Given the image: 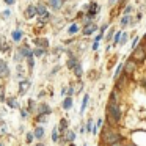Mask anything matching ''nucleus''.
<instances>
[{
	"label": "nucleus",
	"mask_w": 146,
	"mask_h": 146,
	"mask_svg": "<svg viewBox=\"0 0 146 146\" xmlns=\"http://www.w3.org/2000/svg\"><path fill=\"white\" fill-rule=\"evenodd\" d=\"M105 118H107V124L119 129V124L123 123V118H124V110L121 107V102L119 104L107 102V105H105Z\"/></svg>",
	"instance_id": "obj_1"
},
{
	"label": "nucleus",
	"mask_w": 146,
	"mask_h": 146,
	"mask_svg": "<svg viewBox=\"0 0 146 146\" xmlns=\"http://www.w3.org/2000/svg\"><path fill=\"white\" fill-rule=\"evenodd\" d=\"M101 141L104 146H111L118 141H126V138L121 135L118 127H111L110 124L104 123V127L101 129Z\"/></svg>",
	"instance_id": "obj_2"
},
{
	"label": "nucleus",
	"mask_w": 146,
	"mask_h": 146,
	"mask_svg": "<svg viewBox=\"0 0 146 146\" xmlns=\"http://www.w3.org/2000/svg\"><path fill=\"white\" fill-rule=\"evenodd\" d=\"M129 57L132 58L138 66H140V64H145V61H146V41H143V39H141V42H140V44L137 46L132 52H130Z\"/></svg>",
	"instance_id": "obj_3"
},
{
	"label": "nucleus",
	"mask_w": 146,
	"mask_h": 146,
	"mask_svg": "<svg viewBox=\"0 0 146 146\" xmlns=\"http://www.w3.org/2000/svg\"><path fill=\"white\" fill-rule=\"evenodd\" d=\"M137 66H138V64H137V63H135V61H133L130 57H127L126 60H124L123 76H126L127 79L132 80V76H135V72H137Z\"/></svg>",
	"instance_id": "obj_4"
},
{
	"label": "nucleus",
	"mask_w": 146,
	"mask_h": 146,
	"mask_svg": "<svg viewBox=\"0 0 146 146\" xmlns=\"http://www.w3.org/2000/svg\"><path fill=\"white\" fill-rule=\"evenodd\" d=\"M99 32V24L96 22H86V24H82V36L83 38H90V36H94L96 33Z\"/></svg>",
	"instance_id": "obj_5"
},
{
	"label": "nucleus",
	"mask_w": 146,
	"mask_h": 146,
	"mask_svg": "<svg viewBox=\"0 0 146 146\" xmlns=\"http://www.w3.org/2000/svg\"><path fill=\"white\" fill-rule=\"evenodd\" d=\"M24 36H25V32H24V29H22V24L17 22L16 29L11 30L10 39H11V42H13V44H21V42L24 41Z\"/></svg>",
	"instance_id": "obj_6"
},
{
	"label": "nucleus",
	"mask_w": 146,
	"mask_h": 146,
	"mask_svg": "<svg viewBox=\"0 0 146 146\" xmlns=\"http://www.w3.org/2000/svg\"><path fill=\"white\" fill-rule=\"evenodd\" d=\"M46 3H47V8L52 13H60V11H63L66 2L64 0H46Z\"/></svg>",
	"instance_id": "obj_7"
},
{
	"label": "nucleus",
	"mask_w": 146,
	"mask_h": 146,
	"mask_svg": "<svg viewBox=\"0 0 146 146\" xmlns=\"http://www.w3.org/2000/svg\"><path fill=\"white\" fill-rule=\"evenodd\" d=\"M16 50L19 52L21 55H22L24 60H27V58L33 57V47H32V46H30L27 41H22V44H21L19 47L16 49Z\"/></svg>",
	"instance_id": "obj_8"
},
{
	"label": "nucleus",
	"mask_w": 146,
	"mask_h": 146,
	"mask_svg": "<svg viewBox=\"0 0 146 146\" xmlns=\"http://www.w3.org/2000/svg\"><path fill=\"white\" fill-rule=\"evenodd\" d=\"M82 32V25H80L79 21H72L71 24L66 25V35L68 36H77Z\"/></svg>",
	"instance_id": "obj_9"
},
{
	"label": "nucleus",
	"mask_w": 146,
	"mask_h": 146,
	"mask_svg": "<svg viewBox=\"0 0 146 146\" xmlns=\"http://www.w3.org/2000/svg\"><path fill=\"white\" fill-rule=\"evenodd\" d=\"M22 16H24V19L25 21H32V19H36V7H35V3H29L25 8H24V11H22Z\"/></svg>",
	"instance_id": "obj_10"
},
{
	"label": "nucleus",
	"mask_w": 146,
	"mask_h": 146,
	"mask_svg": "<svg viewBox=\"0 0 146 146\" xmlns=\"http://www.w3.org/2000/svg\"><path fill=\"white\" fill-rule=\"evenodd\" d=\"M76 138H77V133H76V130H72V129H68L66 132L61 135V138H60V143H64V145H68V143H74L76 141Z\"/></svg>",
	"instance_id": "obj_11"
},
{
	"label": "nucleus",
	"mask_w": 146,
	"mask_h": 146,
	"mask_svg": "<svg viewBox=\"0 0 146 146\" xmlns=\"http://www.w3.org/2000/svg\"><path fill=\"white\" fill-rule=\"evenodd\" d=\"M30 86H32V80L29 79V77H25V79L19 80V96H25L27 93L30 91Z\"/></svg>",
	"instance_id": "obj_12"
},
{
	"label": "nucleus",
	"mask_w": 146,
	"mask_h": 146,
	"mask_svg": "<svg viewBox=\"0 0 146 146\" xmlns=\"http://www.w3.org/2000/svg\"><path fill=\"white\" fill-rule=\"evenodd\" d=\"M11 76V69L8 66V61L0 58V79H8Z\"/></svg>",
	"instance_id": "obj_13"
},
{
	"label": "nucleus",
	"mask_w": 146,
	"mask_h": 146,
	"mask_svg": "<svg viewBox=\"0 0 146 146\" xmlns=\"http://www.w3.org/2000/svg\"><path fill=\"white\" fill-rule=\"evenodd\" d=\"M33 46H38V47H44V49H49L50 47V41H49V38H46V36H35V38L32 39Z\"/></svg>",
	"instance_id": "obj_14"
},
{
	"label": "nucleus",
	"mask_w": 146,
	"mask_h": 146,
	"mask_svg": "<svg viewBox=\"0 0 146 146\" xmlns=\"http://www.w3.org/2000/svg\"><path fill=\"white\" fill-rule=\"evenodd\" d=\"M36 115H49V116H50L52 115V107L44 101L39 102L38 107H36Z\"/></svg>",
	"instance_id": "obj_15"
},
{
	"label": "nucleus",
	"mask_w": 146,
	"mask_h": 146,
	"mask_svg": "<svg viewBox=\"0 0 146 146\" xmlns=\"http://www.w3.org/2000/svg\"><path fill=\"white\" fill-rule=\"evenodd\" d=\"M35 7H36V14L38 16H44L46 13H49V8H47V3H46V0H38L35 3Z\"/></svg>",
	"instance_id": "obj_16"
},
{
	"label": "nucleus",
	"mask_w": 146,
	"mask_h": 146,
	"mask_svg": "<svg viewBox=\"0 0 146 146\" xmlns=\"http://www.w3.org/2000/svg\"><path fill=\"white\" fill-rule=\"evenodd\" d=\"M133 36V33L127 32V30H123V35L119 38V42H118V47H126L127 44L130 42V38Z\"/></svg>",
	"instance_id": "obj_17"
},
{
	"label": "nucleus",
	"mask_w": 146,
	"mask_h": 146,
	"mask_svg": "<svg viewBox=\"0 0 146 146\" xmlns=\"http://www.w3.org/2000/svg\"><path fill=\"white\" fill-rule=\"evenodd\" d=\"M90 101H91L90 94H88V93H83L82 101H80V110H79V115H83V113L86 111V108H88V105H90Z\"/></svg>",
	"instance_id": "obj_18"
},
{
	"label": "nucleus",
	"mask_w": 146,
	"mask_h": 146,
	"mask_svg": "<svg viewBox=\"0 0 146 146\" xmlns=\"http://www.w3.org/2000/svg\"><path fill=\"white\" fill-rule=\"evenodd\" d=\"M33 135H35V138L38 140V141H42V138H44V135H46V127L42 126V124H36L35 130H33Z\"/></svg>",
	"instance_id": "obj_19"
},
{
	"label": "nucleus",
	"mask_w": 146,
	"mask_h": 146,
	"mask_svg": "<svg viewBox=\"0 0 146 146\" xmlns=\"http://www.w3.org/2000/svg\"><path fill=\"white\" fill-rule=\"evenodd\" d=\"M72 107H74V98L72 96H64L63 101H61V108L64 111H69Z\"/></svg>",
	"instance_id": "obj_20"
},
{
	"label": "nucleus",
	"mask_w": 146,
	"mask_h": 146,
	"mask_svg": "<svg viewBox=\"0 0 146 146\" xmlns=\"http://www.w3.org/2000/svg\"><path fill=\"white\" fill-rule=\"evenodd\" d=\"M10 50H11V44L7 41V36L0 35V52L2 54H8Z\"/></svg>",
	"instance_id": "obj_21"
},
{
	"label": "nucleus",
	"mask_w": 146,
	"mask_h": 146,
	"mask_svg": "<svg viewBox=\"0 0 146 146\" xmlns=\"http://www.w3.org/2000/svg\"><path fill=\"white\" fill-rule=\"evenodd\" d=\"M130 16H132V14H130ZM130 16H126V14H121V16L118 17V27H119L121 30L129 29V21H130Z\"/></svg>",
	"instance_id": "obj_22"
},
{
	"label": "nucleus",
	"mask_w": 146,
	"mask_h": 146,
	"mask_svg": "<svg viewBox=\"0 0 146 146\" xmlns=\"http://www.w3.org/2000/svg\"><path fill=\"white\" fill-rule=\"evenodd\" d=\"M79 61H80V55H77V54L72 55V57H68V60H66V68H68L69 71H72Z\"/></svg>",
	"instance_id": "obj_23"
},
{
	"label": "nucleus",
	"mask_w": 146,
	"mask_h": 146,
	"mask_svg": "<svg viewBox=\"0 0 146 146\" xmlns=\"http://www.w3.org/2000/svg\"><path fill=\"white\" fill-rule=\"evenodd\" d=\"M46 55H49V49L38 47V46L33 47V57H35V58H44Z\"/></svg>",
	"instance_id": "obj_24"
},
{
	"label": "nucleus",
	"mask_w": 146,
	"mask_h": 146,
	"mask_svg": "<svg viewBox=\"0 0 146 146\" xmlns=\"http://www.w3.org/2000/svg\"><path fill=\"white\" fill-rule=\"evenodd\" d=\"M116 29H118L116 25H111L110 29H108L107 32H105V36H104L105 44H108V42H111V41H113V36H115V32H116Z\"/></svg>",
	"instance_id": "obj_25"
},
{
	"label": "nucleus",
	"mask_w": 146,
	"mask_h": 146,
	"mask_svg": "<svg viewBox=\"0 0 146 146\" xmlns=\"http://www.w3.org/2000/svg\"><path fill=\"white\" fill-rule=\"evenodd\" d=\"M68 129H69V119H68V118H61V119L58 121V130H60V133L63 135Z\"/></svg>",
	"instance_id": "obj_26"
},
{
	"label": "nucleus",
	"mask_w": 146,
	"mask_h": 146,
	"mask_svg": "<svg viewBox=\"0 0 146 146\" xmlns=\"http://www.w3.org/2000/svg\"><path fill=\"white\" fill-rule=\"evenodd\" d=\"M72 74H74V77H76L77 80L83 77V64H82V61H79V63L76 64V68L72 69Z\"/></svg>",
	"instance_id": "obj_27"
},
{
	"label": "nucleus",
	"mask_w": 146,
	"mask_h": 146,
	"mask_svg": "<svg viewBox=\"0 0 146 146\" xmlns=\"http://www.w3.org/2000/svg\"><path fill=\"white\" fill-rule=\"evenodd\" d=\"M16 79H17V80L25 79V66H24L22 63H21V64H16Z\"/></svg>",
	"instance_id": "obj_28"
},
{
	"label": "nucleus",
	"mask_w": 146,
	"mask_h": 146,
	"mask_svg": "<svg viewBox=\"0 0 146 146\" xmlns=\"http://www.w3.org/2000/svg\"><path fill=\"white\" fill-rule=\"evenodd\" d=\"M7 105L10 108H13V110H21V104H19V101H17L16 98H8L7 99Z\"/></svg>",
	"instance_id": "obj_29"
},
{
	"label": "nucleus",
	"mask_w": 146,
	"mask_h": 146,
	"mask_svg": "<svg viewBox=\"0 0 146 146\" xmlns=\"http://www.w3.org/2000/svg\"><path fill=\"white\" fill-rule=\"evenodd\" d=\"M60 138H61V133H60V130H58V126H54V129H52V132H50V140L54 143H60Z\"/></svg>",
	"instance_id": "obj_30"
},
{
	"label": "nucleus",
	"mask_w": 146,
	"mask_h": 146,
	"mask_svg": "<svg viewBox=\"0 0 146 146\" xmlns=\"http://www.w3.org/2000/svg\"><path fill=\"white\" fill-rule=\"evenodd\" d=\"M140 42H141V36H138V35H133L132 38H130V42H129V50L132 52L133 49H135L137 46L140 44Z\"/></svg>",
	"instance_id": "obj_31"
},
{
	"label": "nucleus",
	"mask_w": 146,
	"mask_h": 146,
	"mask_svg": "<svg viewBox=\"0 0 146 146\" xmlns=\"http://www.w3.org/2000/svg\"><path fill=\"white\" fill-rule=\"evenodd\" d=\"M123 68H124V60H121L119 63L116 64V68H115V71H113V80L119 79V76L123 74Z\"/></svg>",
	"instance_id": "obj_32"
},
{
	"label": "nucleus",
	"mask_w": 146,
	"mask_h": 146,
	"mask_svg": "<svg viewBox=\"0 0 146 146\" xmlns=\"http://www.w3.org/2000/svg\"><path fill=\"white\" fill-rule=\"evenodd\" d=\"M135 5L132 3H127L126 7L123 8V11H121V14H126V16H130V14H135Z\"/></svg>",
	"instance_id": "obj_33"
},
{
	"label": "nucleus",
	"mask_w": 146,
	"mask_h": 146,
	"mask_svg": "<svg viewBox=\"0 0 146 146\" xmlns=\"http://www.w3.org/2000/svg\"><path fill=\"white\" fill-rule=\"evenodd\" d=\"M36 107H38V104H36L35 99H29V101H27V110H29L30 113L36 115Z\"/></svg>",
	"instance_id": "obj_34"
},
{
	"label": "nucleus",
	"mask_w": 146,
	"mask_h": 146,
	"mask_svg": "<svg viewBox=\"0 0 146 146\" xmlns=\"http://www.w3.org/2000/svg\"><path fill=\"white\" fill-rule=\"evenodd\" d=\"M25 64H27V69H29V72L32 74L33 69H35V64H36V58L35 57H30L25 60Z\"/></svg>",
	"instance_id": "obj_35"
},
{
	"label": "nucleus",
	"mask_w": 146,
	"mask_h": 146,
	"mask_svg": "<svg viewBox=\"0 0 146 146\" xmlns=\"http://www.w3.org/2000/svg\"><path fill=\"white\" fill-rule=\"evenodd\" d=\"M49 115H35V121L36 124H47L49 123Z\"/></svg>",
	"instance_id": "obj_36"
},
{
	"label": "nucleus",
	"mask_w": 146,
	"mask_h": 146,
	"mask_svg": "<svg viewBox=\"0 0 146 146\" xmlns=\"http://www.w3.org/2000/svg\"><path fill=\"white\" fill-rule=\"evenodd\" d=\"M93 127H94V118L93 116H88L85 123V129H86V133H93Z\"/></svg>",
	"instance_id": "obj_37"
},
{
	"label": "nucleus",
	"mask_w": 146,
	"mask_h": 146,
	"mask_svg": "<svg viewBox=\"0 0 146 146\" xmlns=\"http://www.w3.org/2000/svg\"><path fill=\"white\" fill-rule=\"evenodd\" d=\"M13 17V10H10V8H7V10L3 11H0V19H3V21H8Z\"/></svg>",
	"instance_id": "obj_38"
},
{
	"label": "nucleus",
	"mask_w": 146,
	"mask_h": 146,
	"mask_svg": "<svg viewBox=\"0 0 146 146\" xmlns=\"http://www.w3.org/2000/svg\"><path fill=\"white\" fill-rule=\"evenodd\" d=\"M13 61H14L16 64H21V63H24L25 60L22 58V55H21L19 52H17V50H14V52H13Z\"/></svg>",
	"instance_id": "obj_39"
},
{
	"label": "nucleus",
	"mask_w": 146,
	"mask_h": 146,
	"mask_svg": "<svg viewBox=\"0 0 146 146\" xmlns=\"http://www.w3.org/2000/svg\"><path fill=\"white\" fill-rule=\"evenodd\" d=\"M110 27H111V22H110V21H108V22H104V24H99V32L105 35V32H107Z\"/></svg>",
	"instance_id": "obj_40"
},
{
	"label": "nucleus",
	"mask_w": 146,
	"mask_h": 146,
	"mask_svg": "<svg viewBox=\"0 0 146 146\" xmlns=\"http://www.w3.org/2000/svg\"><path fill=\"white\" fill-rule=\"evenodd\" d=\"M76 83H74V82H71L69 83V85H68V94L66 96H72V98H74V96H76Z\"/></svg>",
	"instance_id": "obj_41"
},
{
	"label": "nucleus",
	"mask_w": 146,
	"mask_h": 146,
	"mask_svg": "<svg viewBox=\"0 0 146 146\" xmlns=\"http://www.w3.org/2000/svg\"><path fill=\"white\" fill-rule=\"evenodd\" d=\"M61 71V64H55L54 68L50 69V72H49V77H54V76H57L58 72Z\"/></svg>",
	"instance_id": "obj_42"
},
{
	"label": "nucleus",
	"mask_w": 146,
	"mask_h": 146,
	"mask_svg": "<svg viewBox=\"0 0 146 146\" xmlns=\"http://www.w3.org/2000/svg\"><path fill=\"white\" fill-rule=\"evenodd\" d=\"M127 3H130L129 0H118V2H116V8H118L119 11H123V8L126 7Z\"/></svg>",
	"instance_id": "obj_43"
},
{
	"label": "nucleus",
	"mask_w": 146,
	"mask_h": 146,
	"mask_svg": "<svg viewBox=\"0 0 146 146\" xmlns=\"http://www.w3.org/2000/svg\"><path fill=\"white\" fill-rule=\"evenodd\" d=\"M104 33H101V32H98V33H96V35H94V38H93L91 39V41H96V42H102V41H104Z\"/></svg>",
	"instance_id": "obj_44"
},
{
	"label": "nucleus",
	"mask_w": 146,
	"mask_h": 146,
	"mask_svg": "<svg viewBox=\"0 0 146 146\" xmlns=\"http://www.w3.org/2000/svg\"><path fill=\"white\" fill-rule=\"evenodd\" d=\"M90 49H91L93 52H99V49H101V42H96V41H91V46H90Z\"/></svg>",
	"instance_id": "obj_45"
},
{
	"label": "nucleus",
	"mask_w": 146,
	"mask_h": 146,
	"mask_svg": "<svg viewBox=\"0 0 146 146\" xmlns=\"http://www.w3.org/2000/svg\"><path fill=\"white\" fill-rule=\"evenodd\" d=\"M138 86H140L141 90H146V74L140 77V80H138Z\"/></svg>",
	"instance_id": "obj_46"
},
{
	"label": "nucleus",
	"mask_w": 146,
	"mask_h": 146,
	"mask_svg": "<svg viewBox=\"0 0 146 146\" xmlns=\"http://www.w3.org/2000/svg\"><path fill=\"white\" fill-rule=\"evenodd\" d=\"M33 140H35L33 132H27V135H25V143H27V145H30V143H33Z\"/></svg>",
	"instance_id": "obj_47"
},
{
	"label": "nucleus",
	"mask_w": 146,
	"mask_h": 146,
	"mask_svg": "<svg viewBox=\"0 0 146 146\" xmlns=\"http://www.w3.org/2000/svg\"><path fill=\"white\" fill-rule=\"evenodd\" d=\"M7 132H8V129H7V124H5L3 121H0V137H2V135H5Z\"/></svg>",
	"instance_id": "obj_48"
},
{
	"label": "nucleus",
	"mask_w": 146,
	"mask_h": 146,
	"mask_svg": "<svg viewBox=\"0 0 146 146\" xmlns=\"http://www.w3.org/2000/svg\"><path fill=\"white\" fill-rule=\"evenodd\" d=\"M29 116H30V111L27 110V108H21V118H22V119H27Z\"/></svg>",
	"instance_id": "obj_49"
},
{
	"label": "nucleus",
	"mask_w": 146,
	"mask_h": 146,
	"mask_svg": "<svg viewBox=\"0 0 146 146\" xmlns=\"http://www.w3.org/2000/svg\"><path fill=\"white\" fill-rule=\"evenodd\" d=\"M0 102H7V96H5V88L0 86Z\"/></svg>",
	"instance_id": "obj_50"
},
{
	"label": "nucleus",
	"mask_w": 146,
	"mask_h": 146,
	"mask_svg": "<svg viewBox=\"0 0 146 146\" xmlns=\"http://www.w3.org/2000/svg\"><path fill=\"white\" fill-rule=\"evenodd\" d=\"M96 127H98L99 130L104 127V118H98V121H96Z\"/></svg>",
	"instance_id": "obj_51"
},
{
	"label": "nucleus",
	"mask_w": 146,
	"mask_h": 146,
	"mask_svg": "<svg viewBox=\"0 0 146 146\" xmlns=\"http://www.w3.org/2000/svg\"><path fill=\"white\" fill-rule=\"evenodd\" d=\"M116 2H118V0H107V8H108V10H111L113 7H116Z\"/></svg>",
	"instance_id": "obj_52"
},
{
	"label": "nucleus",
	"mask_w": 146,
	"mask_h": 146,
	"mask_svg": "<svg viewBox=\"0 0 146 146\" xmlns=\"http://www.w3.org/2000/svg\"><path fill=\"white\" fill-rule=\"evenodd\" d=\"M3 3L7 5V7H14V5L17 3V0H3Z\"/></svg>",
	"instance_id": "obj_53"
},
{
	"label": "nucleus",
	"mask_w": 146,
	"mask_h": 146,
	"mask_svg": "<svg viewBox=\"0 0 146 146\" xmlns=\"http://www.w3.org/2000/svg\"><path fill=\"white\" fill-rule=\"evenodd\" d=\"M60 94H61V96H63V98H64V96H66V94H68V85H64V86H61V90H60Z\"/></svg>",
	"instance_id": "obj_54"
},
{
	"label": "nucleus",
	"mask_w": 146,
	"mask_h": 146,
	"mask_svg": "<svg viewBox=\"0 0 146 146\" xmlns=\"http://www.w3.org/2000/svg\"><path fill=\"white\" fill-rule=\"evenodd\" d=\"M111 50V44H110V42H108V44H105V52H107V54H108V52H110Z\"/></svg>",
	"instance_id": "obj_55"
},
{
	"label": "nucleus",
	"mask_w": 146,
	"mask_h": 146,
	"mask_svg": "<svg viewBox=\"0 0 146 146\" xmlns=\"http://www.w3.org/2000/svg\"><path fill=\"white\" fill-rule=\"evenodd\" d=\"M44 96H46V91L42 90V91H39V94H38V99H42Z\"/></svg>",
	"instance_id": "obj_56"
},
{
	"label": "nucleus",
	"mask_w": 146,
	"mask_h": 146,
	"mask_svg": "<svg viewBox=\"0 0 146 146\" xmlns=\"http://www.w3.org/2000/svg\"><path fill=\"white\" fill-rule=\"evenodd\" d=\"M5 113H7V110H0V119L5 116Z\"/></svg>",
	"instance_id": "obj_57"
},
{
	"label": "nucleus",
	"mask_w": 146,
	"mask_h": 146,
	"mask_svg": "<svg viewBox=\"0 0 146 146\" xmlns=\"http://www.w3.org/2000/svg\"><path fill=\"white\" fill-rule=\"evenodd\" d=\"M36 146H46V145H44V143H42V141H39V143H38V145H36Z\"/></svg>",
	"instance_id": "obj_58"
},
{
	"label": "nucleus",
	"mask_w": 146,
	"mask_h": 146,
	"mask_svg": "<svg viewBox=\"0 0 146 146\" xmlns=\"http://www.w3.org/2000/svg\"><path fill=\"white\" fill-rule=\"evenodd\" d=\"M141 39H143V41H146V32H145V35L141 36Z\"/></svg>",
	"instance_id": "obj_59"
},
{
	"label": "nucleus",
	"mask_w": 146,
	"mask_h": 146,
	"mask_svg": "<svg viewBox=\"0 0 146 146\" xmlns=\"http://www.w3.org/2000/svg\"><path fill=\"white\" fill-rule=\"evenodd\" d=\"M58 146H66V145H64V143H58Z\"/></svg>",
	"instance_id": "obj_60"
},
{
	"label": "nucleus",
	"mask_w": 146,
	"mask_h": 146,
	"mask_svg": "<svg viewBox=\"0 0 146 146\" xmlns=\"http://www.w3.org/2000/svg\"><path fill=\"white\" fill-rule=\"evenodd\" d=\"M82 146H88V143H83V145Z\"/></svg>",
	"instance_id": "obj_61"
},
{
	"label": "nucleus",
	"mask_w": 146,
	"mask_h": 146,
	"mask_svg": "<svg viewBox=\"0 0 146 146\" xmlns=\"http://www.w3.org/2000/svg\"><path fill=\"white\" fill-rule=\"evenodd\" d=\"M0 146H5V145H3V143H0Z\"/></svg>",
	"instance_id": "obj_62"
},
{
	"label": "nucleus",
	"mask_w": 146,
	"mask_h": 146,
	"mask_svg": "<svg viewBox=\"0 0 146 146\" xmlns=\"http://www.w3.org/2000/svg\"><path fill=\"white\" fill-rule=\"evenodd\" d=\"M145 27H146V21H145Z\"/></svg>",
	"instance_id": "obj_63"
},
{
	"label": "nucleus",
	"mask_w": 146,
	"mask_h": 146,
	"mask_svg": "<svg viewBox=\"0 0 146 146\" xmlns=\"http://www.w3.org/2000/svg\"><path fill=\"white\" fill-rule=\"evenodd\" d=\"M25 2H30V0H25Z\"/></svg>",
	"instance_id": "obj_64"
}]
</instances>
